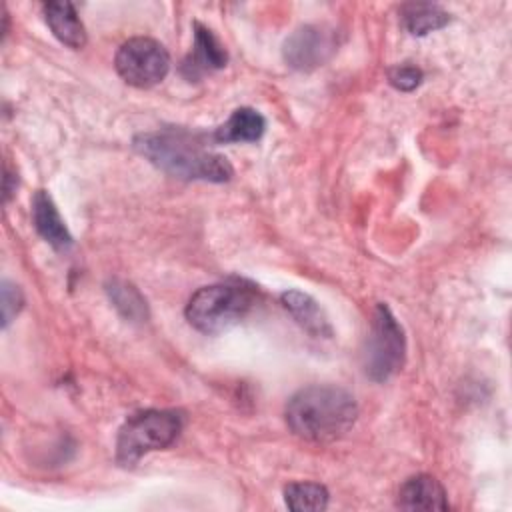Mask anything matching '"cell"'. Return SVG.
Wrapping results in <instances>:
<instances>
[{"mask_svg":"<svg viewBox=\"0 0 512 512\" xmlns=\"http://www.w3.org/2000/svg\"><path fill=\"white\" fill-rule=\"evenodd\" d=\"M22 306H24V296L20 286H16L10 280H4L2 282V326L4 328L16 318Z\"/></svg>","mask_w":512,"mask_h":512,"instance_id":"17","label":"cell"},{"mask_svg":"<svg viewBox=\"0 0 512 512\" xmlns=\"http://www.w3.org/2000/svg\"><path fill=\"white\" fill-rule=\"evenodd\" d=\"M114 64L126 84L150 88L166 78L170 70V56L158 40L136 36L118 48Z\"/></svg>","mask_w":512,"mask_h":512,"instance_id":"6","label":"cell"},{"mask_svg":"<svg viewBox=\"0 0 512 512\" xmlns=\"http://www.w3.org/2000/svg\"><path fill=\"white\" fill-rule=\"evenodd\" d=\"M32 222L36 232L56 250H68L72 236L60 218V212L46 190H38L32 198Z\"/></svg>","mask_w":512,"mask_h":512,"instance_id":"10","label":"cell"},{"mask_svg":"<svg viewBox=\"0 0 512 512\" xmlns=\"http://www.w3.org/2000/svg\"><path fill=\"white\" fill-rule=\"evenodd\" d=\"M42 10L46 24L62 44L74 50L86 44V28L72 2H46Z\"/></svg>","mask_w":512,"mask_h":512,"instance_id":"11","label":"cell"},{"mask_svg":"<svg viewBox=\"0 0 512 512\" xmlns=\"http://www.w3.org/2000/svg\"><path fill=\"white\" fill-rule=\"evenodd\" d=\"M406 358L404 330L386 304H378L372 314L370 332L364 346V370L374 382L394 376Z\"/></svg>","mask_w":512,"mask_h":512,"instance_id":"5","label":"cell"},{"mask_svg":"<svg viewBox=\"0 0 512 512\" xmlns=\"http://www.w3.org/2000/svg\"><path fill=\"white\" fill-rule=\"evenodd\" d=\"M328 490L316 482H292L284 488L286 506L294 512H316L328 506Z\"/></svg>","mask_w":512,"mask_h":512,"instance_id":"16","label":"cell"},{"mask_svg":"<svg viewBox=\"0 0 512 512\" xmlns=\"http://www.w3.org/2000/svg\"><path fill=\"white\" fill-rule=\"evenodd\" d=\"M228 54L214 32L200 22H194V46L182 62V74L188 80H198L208 72L224 68Z\"/></svg>","mask_w":512,"mask_h":512,"instance_id":"8","label":"cell"},{"mask_svg":"<svg viewBox=\"0 0 512 512\" xmlns=\"http://www.w3.org/2000/svg\"><path fill=\"white\" fill-rule=\"evenodd\" d=\"M338 38L336 30L324 24H306L296 28L284 42L282 54L290 68L310 72L336 52Z\"/></svg>","mask_w":512,"mask_h":512,"instance_id":"7","label":"cell"},{"mask_svg":"<svg viewBox=\"0 0 512 512\" xmlns=\"http://www.w3.org/2000/svg\"><path fill=\"white\" fill-rule=\"evenodd\" d=\"M184 426L180 410H142L132 414L116 438V460L120 466H134L144 454L170 446Z\"/></svg>","mask_w":512,"mask_h":512,"instance_id":"4","label":"cell"},{"mask_svg":"<svg viewBox=\"0 0 512 512\" xmlns=\"http://www.w3.org/2000/svg\"><path fill=\"white\" fill-rule=\"evenodd\" d=\"M266 130L264 116L254 108H236L232 116L216 128L212 138L220 144L230 142H256Z\"/></svg>","mask_w":512,"mask_h":512,"instance_id":"13","label":"cell"},{"mask_svg":"<svg viewBox=\"0 0 512 512\" xmlns=\"http://www.w3.org/2000/svg\"><path fill=\"white\" fill-rule=\"evenodd\" d=\"M388 82L402 90V92H410L414 90L420 82H422V70L412 66V64H398V66H392L388 70Z\"/></svg>","mask_w":512,"mask_h":512,"instance_id":"18","label":"cell"},{"mask_svg":"<svg viewBox=\"0 0 512 512\" xmlns=\"http://www.w3.org/2000/svg\"><path fill=\"white\" fill-rule=\"evenodd\" d=\"M288 428L310 442H334L342 438L358 418V406L350 392L338 386L314 384L298 390L286 404Z\"/></svg>","mask_w":512,"mask_h":512,"instance_id":"2","label":"cell"},{"mask_svg":"<svg viewBox=\"0 0 512 512\" xmlns=\"http://www.w3.org/2000/svg\"><path fill=\"white\" fill-rule=\"evenodd\" d=\"M284 308L292 314V318L312 336H330L332 326L328 322V316L324 314L322 306L306 292L300 290H286L280 296Z\"/></svg>","mask_w":512,"mask_h":512,"instance_id":"12","label":"cell"},{"mask_svg":"<svg viewBox=\"0 0 512 512\" xmlns=\"http://www.w3.org/2000/svg\"><path fill=\"white\" fill-rule=\"evenodd\" d=\"M400 14L404 28L414 36H424L450 22V14L436 4H404Z\"/></svg>","mask_w":512,"mask_h":512,"instance_id":"14","label":"cell"},{"mask_svg":"<svg viewBox=\"0 0 512 512\" xmlns=\"http://www.w3.org/2000/svg\"><path fill=\"white\" fill-rule=\"evenodd\" d=\"M396 506L402 510H448L444 486L430 474H416L404 480L398 490Z\"/></svg>","mask_w":512,"mask_h":512,"instance_id":"9","label":"cell"},{"mask_svg":"<svg viewBox=\"0 0 512 512\" xmlns=\"http://www.w3.org/2000/svg\"><path fill=\"white\" fill-rule=\"evenodd\" d=\"M134 150L162 172L180 180L228 182L232 178L230 162L222 154L212 152L200 136L186 130L138 134Z\"/></svg>","mask_w":512,"mask_h":512,"instance_id":"1","label":"cell"},{"mask_svg":"<svg viewBox=\"0 0 512 512\" xmlns=\"http://www.w3.org/2000/svg\"><path fill=\"white\" fill-rule=\"evenodd\" d=\"M254 302V290L244 282L202 286L186 304V320L204 334H220L238 324L252 310Z\"/></svg>","mask_w":512,"mask_h":512,"instance_id":"3","label":"cell"},{"mask_svg":"<svg viewBox=\"0 0 512 512\" xmlns=\"http://www.w3.org/2000/svg\"><path fill=\"white\" fill-rule=\"evenodd\" d=\"M106 292L112 300V304L120 310V314L132 322H142L148 318V306L142 294L124 280H110L106 284Z\"/></svg>","mask_w":512,"mask_h":512,"instance_id":"15","label":"cell"}]
</instances>
